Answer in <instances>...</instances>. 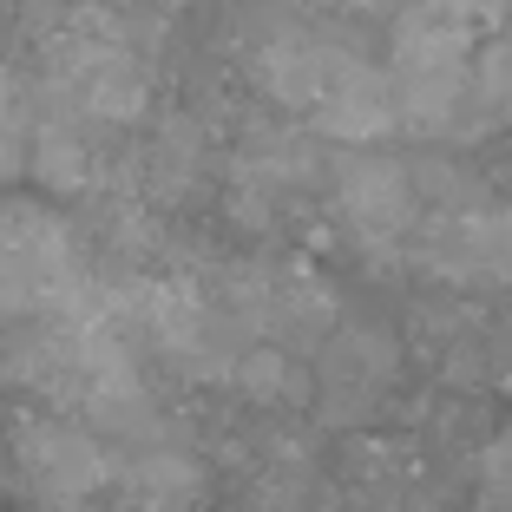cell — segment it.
Segmentation results:
<instances>
[{
	"label": "cell",
	"instance_id": "obj_1",
	"mask_svg": "<svg viewBox=\"0 0 512 512\" xmlns=\"http://www.w3.org/2000/svg\"><path fill=\"white\" fill-rule=\"evenodd\" d=\"M473 33L480 27L440 14L434 0H407V14L388 33V79L407 132H460V106L480 79Z\"/></svg>",
	"mask_w": 512,
	"mask_h": 512
},
{
	"label": "cell",
	"instance_id": "obj_2",
	"mask_svg": "<svg viewBox=\"0 0 512 512\" xmlns=\"http://www.w3.org/2000/svg\"><path fill=\"white\" fill-rule=\"evenodd\" d=\"M92 276L79 263V243L46 204H0V316H73L86 309Z\"/></svg>",
	"mask_w": 512,
	"mask_h": 512
},
{
	"label": "cell",
	"instance_id": "obj_3",
	"mask_svg": "<svg viewBox=\"0 0 512 512\" xmlns=\"http://www.w3.org/2000/svg\"><path fill=\"white\" fill-rule=\"evenodd\" d=\"M14 460H20V480L60 512H86L99 493L119 486V467H125L106 447V434H92L79 414H60V407L14 414Z\"/></svg>",
	"mask_w": 512,
	"mask_h": 512
},
{
	"label": "cell",
	"instance_id": "obj_4",
	"mask_svg": "<svg viewBox=\"0 0 512 512\" xmlns=\"http://www.w3.org/2000/svg\"><path fill=\"white\" fill-rule=\"evenodd\" d=\"M335 211H342L348 237L368 256H401L414 224H421V191H414V165L388 158V151H335Z\"/></svg>",
	"mask_w": 512,
	"mask_h": 512
},
{
	"label": "cell",
	"instance_id": "obj_5",
	"mask_svg": "<svg viewBox=\"0 0 512 512\" xmlns=\"http://www.w3.org/2000/svg\"><path fill=\"white\" fill-rule=\"evenodd\" d=\"M414 263L460 289L512 283V211L493 204L486 191L453 211H427L421 237H414Z\"/></svg>",
	"mask_w": 512,
	"mask_h": 512
},
{
	"label": "cell",
	"instance_id": "obj_6",
	"mask_svg": "<svg viewBox=\"0 0 512 512\" xmlns=\"http://www.w3.org/2000/svg\"><path fill=\"white\" fill-rule=\"evenodd\" d=\"M322 171H335V158L302 125H256V132H243L237 158H230V211L250 230H263L276 204L309 191Z\"/></svg>",
	"mask_w": 512,
	"mask_h": 512
},
{
	"label": "cell",
	"instance_id": "obj_7",
	"mask_svg": "<svg viewBox=\"0 0 512 512\" xmlns=\"http://www.w3.org/2000/svg\"><path fill=\"white\" fill-rule=\"evenodd\" d=\"M394 368H401L394 335H381V329H335L329 348H322V362H316L322 421H355L362 407H375L381 388L394 381Z\"/></svg>",
	"mask_w": 512,
	"mask_h": 512
},
{
	"label": "cell",
	"instance_id": "obj_8",
	"mask_svg": "<svg viewBox=\"0 0 512 512\" xmlns=\"http://www.w3.org/2000/svg\"><path fill=\"white\" fill-rule=\"evenodd\" d=\"M204 165H211L204 125H197L191 112H165V119L151 125L145 151H138V191H145L151 211H171V204H184V197L197 191Z\"/></svg>",
	"mask_w": 512,
	"mask_h": 512
},
{
	"label": "cell",
	"instance_id": "obj_9",
	"mask_svg": "<svg viewBox=\"0 0 512 512\" xmlns=\"http://www.w3.org/2000/svg\"><path fill=\"white\" fill-rule=\"evenodd\" d=\"M335 335V289L322 283L316 270H270V342L276 348H329Z\"/></svg>",
	"mask_w": 512,
	"mask_h": 512
},
{
	"label": "cell",
	"instance_id": "obj_10",
	"mask_svg": "<svg viewBox=\"0 0 512 512\" xmlns=\"http://www.w3.org/2000/svg\"><path fill=\"white\" fill-rule=\"evenodd\" d=\"M119 493L132 512H191L204 499V467L178 447H145L119 467Z\"/></svg>",
	"mask_w": 512,
	"mask_h": 512
},
{
	"label": "cell",
	"instance_id": "obj_11",
	"mask_svg": "<svg viewBox=\"0 0 512 512\" xmlns=\"http://www.w3.org/2000/svg\"><path fill=\"white\" fill-rule=\"evenodd\" d=\"M230 388L250 394L256 407H296V401H309V375H302L296 355H289V348H276V342H256L250 355L237 362Z\"/></svg>",
	"mask_w": 512,
	"mask_h": 512
},
{
	"label": "cell",
	"instance_id": "obj_12",
	"mask_svg": "<svg viewBox=\"0 0 512 512\" xmlns=\"http://www.w3.org/2000/svg\"><path fill=\"white\" fill-rule=\"evenodd\" d=\"M473 86H480V99H486L493 119H512V27L480 53V79H473Z\"/></svg>",
	"mask_w": 512,
	"mask_h": 512
},
{
	"label": "cell",
	"instance_id": "obj_13",
	"mask_svg": "<svg viewBox=\"0 0 512 512\" xmlns=\"http://www.w3.org/2000/svg\"><path fill=\"white\" fill-rule=\"evenodd\" d=\"M434 7L453 20H467V27H499L512 14V0H434Z\"/></svg>",
	"mask_w": 512,
	"mask_h": 512
},
{
	"label": "cell",
	"instance_id": "obj_14",
	"mask_svg": "<svg viewBox=\"0 0 512 512\" xmlns=\"http://www.w3.org/2000/svg\"><path fill=\"white\" fill-rule=\"evenodd\" d=\"M0 348H7V316H0Z\"/></svg>",
	"mask_w": 512,
	"mask_h": 512
},
{
	"label": "cell",
	"instance_id": "obj_15",
	"mask_svg": "<svg viewBox=\"0 0 512 512\" xmlns=\"http://www.w3.org/2000/svg\"><path fill=\"white\" fill-rule=\"evenodd\" d=\"M99 7H106V0H99Z\"/></svg>",
	"mask_w": 512,
	"mask_h": 512
}]
</instances>
